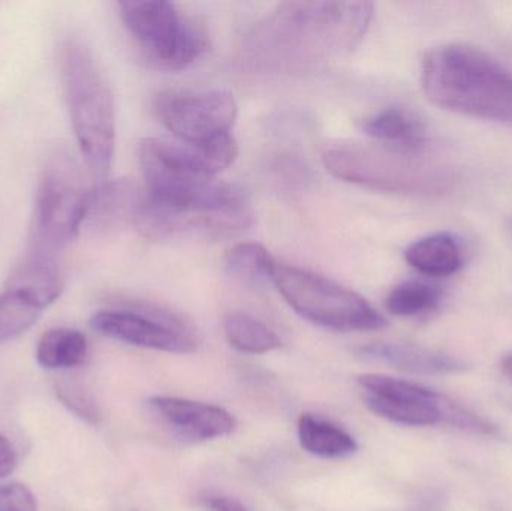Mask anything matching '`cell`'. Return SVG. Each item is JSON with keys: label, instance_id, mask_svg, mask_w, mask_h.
<instances>
[{"label": "cell", "instance_id": "obj_29", "mask_svg": "<svg viewBox=\"0 0 512 511\" xmlns=\"http://www.w3.org/2000/svg\"><path fill=\"white\" fill-rule=\"evenodd\" d=\"M508 230H510L512 236V218L510 219V222H508Z\"/></svg>", "mask_w": 512, "mask_h": 511}, {"label": "cell", "instance_id": "obj_2", "mask_svg": "<svg viewBox=\"0 0 512 511\" xmlns=\"http://www.w3.org/2000/svg\"><path fill=\"white\" fill-rule=\"evenodd\" d=\"M421 83L445 110L486 120H512V74L481 48L442 45L424 57Z\"/></svg>", "mask_w": 512, "mask_h": 511}, {"label": "cell", "instance_id": "obj_11", "mask_svg": "<svg viewBox=\"0 0 512 511\" xmlns=\"http://www.w3.org/2000/svg\"><path fill=\"white\" fill-rule=\"evenodd\" d=\"M93 329L107 338L171 354L197 350L191 327L171 312L161 309H113L93 315Z\"/></svg>", "mask_w": 512, "mask_h": 511}, {"label": "cell", "instance_id": "obj_24", "mask_svg": "<svg viewBox=\"0 0 512 511\" xmlns=\"http://www.w3.org/2000/svg\"><path fill=\"white\" fill-rule=\"evenodd\" d=\"M57 399L68 408L75 416L80 417L89 425H99L101 423V411L98 405L93 401L89 393L84 392L77 384L59 383L54 387Z\"/></svg>", "mask_w": 512, "mask_h": 511}, {"label": "cell", "instance_id": "obj_28", "mask_svg": "<svg viewBox=\"0 0 512 511\" xmlns=\"http://www.w3.org/2000/svg\"><path fill=\"white\" fill-rule=\"evenodd\" d=\"M501 369L502 374H504L512 383V353L507 354V356L502 359Z\"/></svg>", "mask_w": 512, "mask_h": 511}, {"label": "cell", "instance_id": "obj_10", "mask_svg": "<svg viewBox=\"0 0 512 511\" xmlns=\"http://www.w3.org/2000/svg\"><path fill=\"white\" fill-rule=\"evenodd\" d=\"M155 111L177 140L206 147L231 137L239 105L227 90H167L156 98Z\"/></svg>", "mask_w": 512, "mask_h": 511}, {"label": "cell", "instance_id": "obj_14", "mask_svg": "<svg viewBox=\"0 0 512 511\" xmlns=\"http://www.w3.org/2000/svg\"><path fill=\"white\" fill-rule=\"evenodd\" d=\"M5 290L15 291L44 311L65 290V279L56 257L27 251L24 260L9 275Z\"/></svg>", "mask_w": 512, "mask_h": 511}, {"label": "cell", "instance_id": "obj_26", "mask_svg": "<svg viewBox=\"0 0 512 511\" xmlns=\"http://www.w3.org/2000/svg\"><path fill=\"white\" fill-rule=\"evenodd\" d=\"M17 462V452H15L14 446L3 435H0V480L5 479L15 470Z\"/></svg>", "mask_w": 512, "mask_h": 511}, {"label": "cell", "instance_id": "obj_4", "mask_svg": "<svg viewBox=\"0 0 512 511\" xmlns=\"http://www.w3.org/2000/svg\"><path fill=\"white\" fill-rule=\"evenodd\" d=\"M237 153L233 135L206 147L146 138L138 146L146 197L165 206L194 203L215 188L218 174L236 161Z\"/></svg>", "mask_w": 512, "mask_h": 511}, {"label": "cell", "instance_id": "obj_13", "mask_svg": "<svg viewBox=\"0 0 512 511\" xmlns=\"http://www.w3.org/2000/svg\"><path fill=\"white\" fill-rule=\"evenodd\" d=\"M358 354L415 375L456 374L468 368L456 357L406 342H375L361 347Z\"/></svg>", "mask_w": 512, "mask_h": 511}, {"label": "cell", "instance_id": "obj_3", "mask_svg": "<svg viewBox=\"0 0 512 511\" xmlns=\"http://www.w3.org/2000/svg\"><path fill=\"white\" fill-rule=\"evenodd\" d=\"M60 80L72 129L90 176L107 182L116 150L113 90L92 48L78 38L60 47Z\"/></svg>", "mask_w": 512, "mask_h": 511}, {"label": "cell", "instance_id": "obj_17", "mask_svg": "<svg viewBox=\"0 0 512 511\" xmlns=\"http://www.w3.org/2000/svg\"><path fill=\"white\" fill-rule=\"evenodd\" d=\"M406 261L423 275L450 276L463 266V249L450 233H436L412 243Z\"/></svg>", "mask_w": 512, "mask_h": 511}, {"label": "cell", "instance_id": "obj_23", "mask_svg": "<svg viewBox=\"0 0 512 511\" xmlns=\"http://www.w3.org/2000/svg\"><path fill=\"white\" fill-rule=\"evenodd\" d=\"M42 309L15 291L0 293V345L26 333L41 317Z\"/></svg>", "mask_w": 512, "mask_h": 511}, {"label": "cell", "instance_id": "obj_5", "mask_svg": "<svg viewBox=\"0 0 512 511\" xmlns=\"http://www.w3.org/2000/svg\"><path fill=\"white\" fill-rule=\"evenodd\" d=\"M322 159L337 179L378 191L435 194L448 183L438 168L424 161L423 150L348 143L325 150Z\"/></svg>", "mask_w": 512, "mask_h": 511}, {"label": "cell", "instance_id": "obj_15", "mask_svg": "<svg viewBox=\"0 0 512 511\" xmlns=\"http://www.w3.org/2000/svg\"><path fill=\"white\" fill-rule=\"evenodd\" d=\"M364 134L376 143L406 150H424L427 146V129L423 120L402 107L378 111L363 120Z\"/></svg>", "mask_w": 512, "mask_h": 511}, {"label": "cell", "instance_id": "obj_21", "mask_svg": "<svg viewBox=\"0 0 512 511\" xmlns=\"http://www.w3.org/2000/svg\"><path fill=\"white\" fill-rule=\"evenodd\" d=\"M441 300L442 291L436 285L423 281H406L390 291L385 306L396 317H417L435 311Z\"/></svg>", "mask_w": 512, "mask_h": 511}, {"label": "cell", "instance_id": "obj_7", "mask_svg": "<svg viewBox=\"0 0 512 511\" xmlns=\"http://www.w3.org/2000/svg\"><path fill=\"white\" fill-rule=\"evenodd\" d=\"M268 279L300 317L316 326L334 332H369L387 324L364 297L324 276L274 260Z\"/></svg>", "mask_w": 512, "mask_h": 511}, {"label": "cell", "instance_id": "obj_27", "mask_svg": "<svg viewBox=\"0 0 512 511\" xmlns=\"http://www.w3.org/2000/svg\"><path fill=\"white\" fill-rule=\"evenodd\" d=\"M207 506L212 511H249L242 503L228 497H210Z\"/></svg>", "mask_w": 512, "mask_h": 511}, {"label": "cell", "instance_id": "obj_1", "mask_svg": "<svg viewBox=\"0 0 512 511\" xmlns=\"http://www.w3.org/2000/svg\"><path fill=\"white\" fill-rule=\"evenodd\" d=\"M370 2H286L245 39L242 59L259 72L315 71L351 53L369 29Z\"/></svg>", "mask_w": 512, "mask_h": 511}, {"label": "cell", "instance_id": "obj_6", "mask_svg": "<svg viewBox=\"0 0 512 511\" xmlns=\"http://www.w3.org/2000/svg\"><path fill=\"white\" fill-rule=\"evenodd\" d=\"M92 191L69 152L54 150L39 177L29 251L57 258L86 222Z\"/></svg>", "mask_w": 512, "mask_h": 511}, {"label": "cell", "instance_id": "obj_22", "mask_svg": "<svg viewBox=\"0 0 512 511\" xmlns=\"http://www.w3.org/2000/svg\"><path fill=\"white\" fill-rule=\"evenodd\" d=\"M274 258L270 252L259 245V243H239L228 252L225 266L228 273L239 281L246 284H261L264 281H270L271 266Z\"/></svg>", "mask_w": 512, "mask_h": 511}, {"label": "cell", "instance_id": "obj_12", "mask_svg": "<svg viewBox=\"0 0 512 511\" xmlns=\"http://www.w3.org/2000/svg\"><path fill=\"white\" fill-rule=\"evenodd\" d=\"M149 405L186 443H204L227 437L237 426L233 414L218 405L171 396H156L150 399Z\"/></svg>", "mask_w": 512, "mask_h": 511}, {"label": "cell", "instance_id": "obj_20", "mask_svg": "<svg viewBox=\"0 0 512 511\" xmlns=\"http://www.w3.org/2000/svg\"><path fill=\"white\" fill-rule=\"evenodd\" d=\"M225 335L236 350L264 354L282 347L279 336L262 321L243 312H231L224 320Z\"/></svg>", "mask_w": 512, "mask_h": 511}, {"label": "cell", "instance_id": "obj_18", "mask_svg": "<svg viewBox=\"0 0 512 511\" xmlns=\"http://www.w3.org/2000/svg\"><path fill=\"white\" fill-rule=\"evenodd\" d=\"M298 441L303 450L319 458L343 459L357 452L351 435L310 414H303L298 420Z\"/></svg>", "mask_w": 512, "mask_h": 511}, {"label": "cell", "instance_id": "obj_25", "mask_svg": "<svg viewBox=\"0 0 512 511\" xmlns=\"http://www.w3.org/2000/svg\"><path fill=\"white\" fill-rule=\"evenodd\" d=\"M0 511H36L35 497L21 483H9L0 488Z\"/></svg>", "mask_w": 512, "mask_h": 511}, {"label": "cell", "instance_id": "obj_19", "mask_svg": "<svg viewBox=\"0 0 512 511\" xmlns=\"http://www.w3.org/2000/svg\"><path fill=\"white\" fill-rule=\"evenodd\" d=\"M87 357V339L80 330L57 327L48 330L36 347V362L44 369L80 366Z\"/></svg>", "mask_w": 512, "mask_h": 511}, {"label": "cell", "instance_id": "obj_9", "mask_svg": "<svg viewBox=\"0 0 512 511\" xmlns=\"http://www.w3.org/2000/svg\"><path fill=\"white\" fill-rule=\"evenodd\" d=\"M120 17L143 56L165 71H180L197 62L209 47L206 30L164 0H126Z\"/></svg>", "mask_w": 512, "mask_h": 511}, {"label": "cell", "instance_id": "obj_16", "mask_svg": "<svg viewBox=\"0 0 512 511\" xmlns=\"http://www.w3.org/2000/svg\"><path fill=\"white\" fill-rule=\"evenodd\" d=\"M141 195L126 180L104 182L92 191L86 221L98 230H111L123 222H134Z\"/></svg>", "mask_w": 512, "mask_h": 511}, {"label": "cell", "instance_id": "obj_8", "mask_svg": "<svg viewBox=\"0 0 512 511\" xmlns=\"http://www.w3.org/2000/svg\"><path fill=\"white\" fill-rule=\"evenodd\" d=\"M363 404L376 416L403 426H450L472 434L493 435L495 426L448 396L387 375L357 378Z\"/></svg>", "mask_w": 512, "mask_h": 511}]
</instances>
